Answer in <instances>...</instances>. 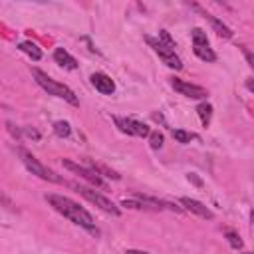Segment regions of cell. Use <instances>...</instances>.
Here are the masks:
<instances>
[{
	"label": "cell",
	"instance_id": "19",
	"mask_svg": "<svg viewBox=\"0 0 254 254\" xmlns=\"http://www.w3.org/2000/svg\"><path fill=\"white\" fill-rule=\"evenodd\" d=\"M224 236L228 238V244H230L234 250H240V248H242V238L238 236V232H234V230H226Z\"/></svg>",
	"mask_w": 254,
	"mask_h": 254
},
{
	"label": "cell",
	"instance_id": "14",
	"mask_svg": "<svg viewBox=\"0 0 254 254\" xmlns=\"http://www.w3.org/2000/svg\"><path fill=\"white\" fill-rule=\"evenodd\" d=\"M196 113H198V117H200V123H202L204 127H208V125H210V119H212V105L206 103V101H202V103H198Z\"/></svg>",
	"mask_w": 254,
	"mask_h": 254
},
{
	"label": "cell",
	"instance_id": "20",
	"mask_svg": "<svg viewBox=\"0 0 254 254\" xmlns=\"http://www.w3.org/2000/svg\"><path fill=\"white\" fill-rule=\"evenodd\" d=\"M163 135L159 133V131H151V135H149V143H151V149H155V151H159L161 147H163Z\"/></svg>",
	"mask_w": 254,
	"mask_h": 254
},
{
	"label": "cell",
	"instance_id": "9",
	"mask_svg": "<svg viewBox=\"0 0 254 254\" xmlns=\"http://www.w3.org/2000/svg\"><path fill=\"white\" fill-rule=\"evenodd\" d=\"M64 167H65L67 171H71V173L79 175V177H81V179H85L87 183H91V185H95V187H103L101 177H99L93 169H87V167L77 165V163H71V161H67V159H64Z\"/></svg>",
	"mask_w": 254,
	"mask_h": 254
},
{
	"label": "cell",
	"instance_id": "8",
	"mask_svg": "<svg viewBox=\"0 0 254 254\" xmlns=\"http://www.w3.org/2000/svg\"><path fill=\"white\" fill-rule=\"evenodd\" d=\"M171 85H173V89H175V91H179L181 95H185V97H190V99H204V97L208 95L204 87H200V85H194V83H189V81H185V79H179V77H175V79L171 81Z\"/></svg>",
	"mask_w": 254,
	"mask_h": 254
},
{
	"label": "cell",
	"instance_id": "3",
	"mask_svg": "<svg viewBox=\"0 0 254 254\" xmlns=\"http://www.w3.org/2000/svg\"><path fill=\"white\" fill-rule=\"evenodd\" d=\"M18 153H20V157H22V163L26 165V169H28L32 175H36V177H40V179H44V181H48V183H62V177H58L52 169H48L46 165H42L32 153H28V151H24V149H20Z\"/></svg>",
	"mask_w": 254,
	"mask_h": 254
},
{
	"label": "cell",
	"instance_id": "18",
	"mask_svg": "<svg viewBox=\"0 0 254 254\" xmlns=\"http://www.w3.org/2000/svg\"><path fill=\"white\" fill-rule=\"evenodd\" d=\"M173 137H175L179 143H190L192 139H196V135H194V133L185 131V129H175V131H173Z\"/></svg>",
	"mask_w": 254,
	"mask_h": 254
},
{
	"label": "cell",
	"instance_id": "4",
	"mask_svg": "<svg viewBox=\"0 0 254 254\" xmlns=\"http://www.w3.org/2000/svg\"><path fill=\"white\" fill-rule=\"evenodd\" d=\"M73 189L85 198V200H89L91 204H95V206H99L103 212H107V214H113V216H119L121 214V210H119V206H115L107 196H103L101 192H97V190H93V189H89V187H83V185H73Z\"/></svg>",
	"mask_w": 254,
	"mask_h": 254
},
{
	"label": "cell",
	"instance_id": "21",
	"mask_svg": "<svg viewBox=\"0 0 254 254\" xmlns=\"http://www.w3.org/2000/svg\"><path fill=\"white\" fill-rule=\"evenodd\" d=\"M159 40H161L163 44H167L169 48H173V50H175V40L171 38V34H169L167 30H161V32H159Z\"/></svg>",
	"mask_w": 254,
	"mask_h": 254
},
{
	"label": "cell",
	"instance_id": "10",
	"mask_svg": "<svg viewBox=\"0 0 254 254\" xmlns=\"http://www.w3.org/2000/svg\"><path fill=\"white\" fill-rule=\"evenodd\" d=\"M181 204H183L189 212H192V214H196V216H200V218H204V220H212V218H214V212H212L208 206H204L200 200L183 196V198H181Z\"/></svg>",
	"mask_w": 254,
	"mask_h": 254
},
{
	"label": "cell",
	"instance_id": "7",
	"mask_svg": "<svg viewBox=\"0 0 254 254\" xmlns=\"http://www.w3.org/2000/svg\"><path fill=\"white\" fill-rule=\"evenodd\" d=\"M113 121L119 127L121 133H127V135H133V137H149L151 135L149 125L143 123V121L127 119V117H113Z\"/></svg>",
	"mask_w": 254,
	"mask_h": 254
},
{
	"label": "cell",
	"instance_id": "12",
	"mask_svg": "<svg viewBox=\"0 0 254 254\" xmlns=\"http://www.w3.org/2000/svg\"><path fill=\"white\" fill-rule=\"evenodd\" d=\"M194 8H196V10H198V12H200V14H202V16H204V18H206V20H208L210 24H212L214 32H216V34H218L220 38H226V40H230V38H232V30H230V28H228V26H226V24H224L222 20H218L216 16H212V14L204 12V10H200L198 6H194Z\"/></svg>",
	"mask_w": 254,
	"mask_h": 254
},
{
	"label": "cell",
	"instance_id": "16",
	"mask_svg": "<svg viewBox=\"0 0 254 254\" xmlns=\"http://www.w3.org/2000/svg\"><path fill=\"white\" fill-rule=\"evenodd\" d=\"M91 169H93L97 175H103V177H107V179H113V181H119V179H121L115 171H111V169H107V167H103V165H95V163H91Z\"/></svg>",
	"mask_w": 254,
	"mask_h": 254
},
{
	"label": "cell",
	"instance_id": "24",
	"mask_svg": "<svg viewBox=\"0 0 254 254\" xmlns=\"http://www.w3.org/2000/svg\"><path fill=\"white\" fill-rule=\"evenodd\" d=\"M125 254H149V252H145V250H125Z\"/></svg>",
	"mask_w": 254,
	"mask_h": 254
},
{
	"label": "cell",
	"instance_id": "1",
	"mask_svg": "<svg viewBox=\"0 0 254 254\" xmlns=\"http://www.w3.org/2000/svg\"><path fill=\"white\" fill-rule=\"evenodd\" d=\"M46 200L50 202V206H54V210H58L60 214H64L65 218H69L73 224L85 228L91 234H97L93 216L83 206H79L75 200H71L67 196H62V194H46Z\"/></svg>",
	"mask_w": 254,
	"mask_h": 254
},
{
	"label": "cell",
	"instance_id": "25",
	"mask_svg": "<svg viewBox=\"0 0 254 254\" xmlns=\"http://www.w3.org/2000/svg\"><path fill=\"white\" fill-rule=\"evenodd\" d=\"M244 254H254V252H244Z\"/></svg>",
	"mask_w": 254,
	"mask_h": 254
},
{
	"label": "cell",
	"instance_id": "13",
	"mask_svg": "<svg viewBox=\"0 0 254 254\" xmlns=\"http://www.w3.org/2000/svg\"><path fill=\"white\" fill-rule=\"evenodd\" d=\"M54 60H56V64H60V65L65 67V69H75V67H77L75 58L69 56V52H65L64 48H56V50H54Z\"/></svg>",
	"mask_w": 254,
	"mask_h": 254
},
{
	"label": "cell",
	"instance_id": "23",
	"mask_svg": "<svg viewBox=\"0 0 254 254\" xmlns=\"http://www.w3.org/2000/svg\"><path fill=\"white\" fill-rule=\"evenodd\" d=\"M246 89L254 93V77H248V79H246Z\"/></svg>",
	"mask_w": 254,
	"mask_h": 254
},
{
	"label": "cell",
	"instance_id": "6",
	"mask_svg": "<svg viewBox=\"0 0 254 254\" xmlns=\"http://www.w3.org/2000/svg\"><path fill=\"white\" fill-rule=\"evenodd\" d=\"M190 36H192V52H194V56L200 58L202 62H214L216 60V54L212 52L206 34L200 28H192Z\"/></svg>",
	"mask_w": 254,
	"mask_h": 254
},
{
	"label": "cell",
	"instance_id": "22",
	"mask_svg": "<svg viewBox=\"0 0 254 254\" xmlns=\"http://www.w3.org/2000/svg\"><path fill=\"white\" fill-rule=\"evenodd\" d=\"M240 50H242L244 58L248 60V65H250V67H254V54H252V52H250V50H248L246 46H240Z\"/></svg>",
	"mask_w": 254,
	"mask_h": 254
},
{
	"label": "cell",
	"instance_id": "5",
	"mask_svg": "<svg viewBox=\"0 0 254 254\" xmlns=\"http://www.w3.org/2000/svg\"><path fill=\"white\" fill-rule=\"evenodd\" d=\"M145 40H147V44L153 48V52L163 60V64H167V65L173 67V69H183V62H181V58L175 54L173 48H169L167 44H163L161 40L151 38V36H147Z\"/></svg>",
	"mask_w": 254,
	"mask_h": 254
},
{
	"label": "cell",
	"instance_id": "17",
	"mask_svg": "<svg viewBox=\"0 0 254 254\" xmlns=\"http://www.w3.org/2000/svg\"><path fill=\"white\" fill-rule=\"evenodd\" d=\"M54 133H56L58 137H69L71 127H69L67 121H56V123H54Z\"/></svg>",
	"mask_w": 254,
	"mask_h": 254
},
{
	"label": "cell",
	"instance_id": "2",
	"mask_svg": "<svg viewBox=\"0 0 254 254\" xmlns=\"http://www.w3.org/2000/svg\"><path fill=\"white\" fill-rule=\"evenodd\" d=\"M32 75H34L36 83H38L44 91H48L50 95H56V97H60V99H64V101H67L69 105H75V107L79 105L77 95H75L67 85H64V83H60V81L52 79L46 71H42V69H38V67H32Z\"/></svg>",
	"mask_w": 254,
	"mask_h": 254
},
{
	"label": "cell",
	"instance_id": "15",
	"mask_svg": "<svg viewBox=\"0 0 254 254\" xmlns=\"http://www.w3.org/2000/svg\"><path fill=\"white\" fill-rule=\"evenodd\" d=\"M18 48H20V50H22L24 54H28V56H30V58H32L34 62L42 60V50H40V48H38V46H36L34 42H22V44H20Z\"/></svg>",
	"mask_w": 254,
	"mask_h": 254
},
{
	"label": "cell",
	"instance_id": "11",
	"mask_svg": "<svg viewBox=\"0 0 254 254\" xmlns=\"http://www.w3.org/2000/svg\"><path fill=\"white\" fill-rule=\"evenodd\" d=\"M91 85L99 91V93H103V95H111L113 91H115V83H113V79L107 75V73H103V71H95V73H91Z\"/></svg>",
	"mask_w": 254,
	"mask_h": 254
}]
</instances>
